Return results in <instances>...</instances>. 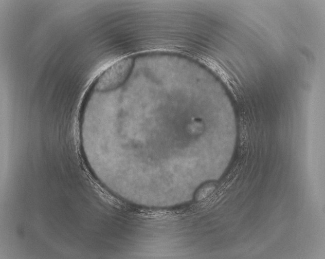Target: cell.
I'll return each instance as SVG.
<instances>
[{
  "instance_id": "6da1fadb",
  "label": "cell",
  "mask_w": 325,
  "mask_h": 259,
  "mask_svg": "<svg viewBox=\"0 0 325 259\" xmlns=\"http://www.w3.org/2000/svg\"><path fill=\"white\" fill-rule=\"evenodd\" d=\"M133 66V59L126 57L120 59L109 67L97 80L94 89L106 92L117 88L128 77Z\"/></svg>"
}]
</instances>
